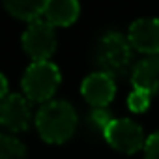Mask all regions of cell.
Wrapping results in <instances>:
<instances>
[{"mask_svg":"<svg viewBox=\"0 0 159 159\" xmlns=\"http://www.w3.org/2000/svg\"><path fill=\"white\" fill-rule=\"evenodd\" d=\"M133 45L129 39L118 32H109L99 38L94 49V64L98 66L99 73L109 77H125L133 73Z\"/></svg>","mask_w":159,"mask_h":159,"instance_id":"1","label":"cell"},{"mask_svg":"<svg viewBox=\"0 0 159 159\" xmlns=\"http://www.w3.org/2000/svg\"><path fill=\"white\" fill-rule=\"evenodd\" d=\"M36 127L45 142L62 144L75 133L77 127V112L75 109L62 99L49 101L41 105L36 114Z\"/></svg>","mask_w":159,"mask_h":159,"instance_id":"2","label":"cell"},{"mask_svg":"<svg viewBox=\"0 0 159 159\" xmlns=\"http://www.w3.org/2000/svg\"><path fill=\"white\" fill-rule=\"evenodd\" d=\"M32 120V109L26 98L19 94H10L8 98L2 99L0 105V122L6 129L11 133H19L28 129Z\"/></svg>","mask_w":159,"mask_h":159,"instance_id":"6","label":"cell"},{"mask_svg":"<svg viewBox=\"0 0 159 159\" xmlns=\"http://www.w3.org/2000/svg\"><path fill=\"white\" fill-rule=\"evenodd\" d=\"M131 83L135 90L146 92L150 96L159 94V54L146 56L135 64V69L131 73Z\"/></svg>","mask_w":159,"mask_h":159,"instance_id":"9","label":"cell"},{"mask_svg":"<svg viewBox=\"0 0 159 159\" xmlns=\"http://www.w3.org/2000/svg\"><path fill=\"white\" fill-rule=\"evenodd\" d=\"M21 84L28 101L45 105L60 84V69L52 62H32L23 75Z\"/></svg>","mask_w":159,"mask_h":159,"instance_id":"3","label":"cell"},{"mask_svg":"<svg viewBox=\"0 0 159 159\" xmlns=\"http://www.w3.org/2000/svg\"><path fill=\"white\" fill-rule=\"evenodd\" d=\"M150 99L152 96L146 94V92H140V90H133L127 98V105L133 112H144L148 107H150Z\"/></svg>","mask_w":159,"mask_h":159,"instance_id":"13","label":"cell"},{"mask_svg":"<svg viewBox=\"0 0 159 159\" xmlns=\"http://www.w3.org/2000/svg\"><path fill=\"white\" fill-rule=\"evenodd\" d=\"M105 140L122 153H135L146 146V137L142 127L129 118H112V122L103 131Z\"/></svg>","mask_w":159,"mask_h":159,"instance_id":"4","label":"cell"},{"mask_svg":"<svg viewBox=\"0 0 159 159\" xmlns=\"http://www.w3.org/2000/svg\"><path fill=\"white\" fill-rule=\"evenodd\" d=\"M81 92H83V98L90 105H94L98 109H103V107H107L114 99L116 84H114V79L112 77L96 71V73L88 75L83 81Z\"/></svg>","mask_w":159,"mask_h":159,"instance_id":"8","label":"cell"},{"mask_svg":"<svg viewBox=\"0 0 159 159\" xmlns=\"http://www.w3.org/2000/svg\"><path fill=\"white\" fill-rule=\"evenodd\" d=\"M81 6L75 0H49L45 6V21L51 26H69L77 21Z\"/></svg>","mask_w":159,"mask_h":159,"instance_id":"10","label":"cell"},{"mask_svg":"<svg viewBox=\"0 0 159 159\" xmlns=\"http://www.w3.org/2000/svg\"><path fill=\"white\" fill-rule=\"evenodd\" d=\"M127 39L135 51L146 52L150 56H157L159 54V19L146 17V19L135 21L129 26Z\"/></svg>","mask_w":159,"mask_h":159,"instance_id":"7","label":"cell"},{"mask_svg":"<svg viewBox=\"0 0 159 159\" xmlns=\"http://www.w3.org/2000/svg\"><path fill=\"white\" fill-rule=\"evenodd\" d=\"M0 159H28L26 146L17 137L4 133L0 137Z\"/></svg>","mask_w":159,"mask_h":159,"instance_id":"12","label":"cell"},{"mask_svg":"<svg viewBox=\"0 0 159 159\" xmlns=\"http://www.w3.org/2000/svg\"><path fill=\"white\" fill-rule=\"evenodd\" d=\"M144 159H159V131L148 137L144 146Z\"/></svg>","mask_w":159,"mask_h":159,"instance_id":"14","label":"cell"},{"mask_svg":"<svg viewBox=\"0 0 159 159\" xmlns=\"http://www.w3.org/2000/svg\"><path fill=\"white\" fill-rule=\"evenodd\" d=\"M23 49L34 62H49L56 49L54 26L47 21L32 23L23 34Z\"/></svg>","mask_w":159,"mask_h":159,"instance_id":"5","label":"cell"},{"mask_svg":"<svg viewBox=\"0 0 159 159\" xmlns=\"http://www.w3.org/2000/svg\"><path fill=\"white\" fill-rule=\"evenodd\" d=\"M0 81H2V90H0V96H2V99H4V98L10 96L8 94V79H6V75H0Z\"/></svg>","mask_w":159,"mask_h":159,"instance_id":"15","label":"cell"},{"mask_svg":"<svg viewBox=\"0 0 159 159\" xmlns=\"http://www.w3.org/2000/svg\"><path fill=\"white\" fill-rule=\"evenodd\" d=\"M45 6L47 2H43V0H6L4 2V8L11 17L26 21L30 25L41 21L39 17L45 13Z\"/></svg>","mask_w":159,"mask_h":159,"instance_id":"11","label":"cell"}]
</instances>
